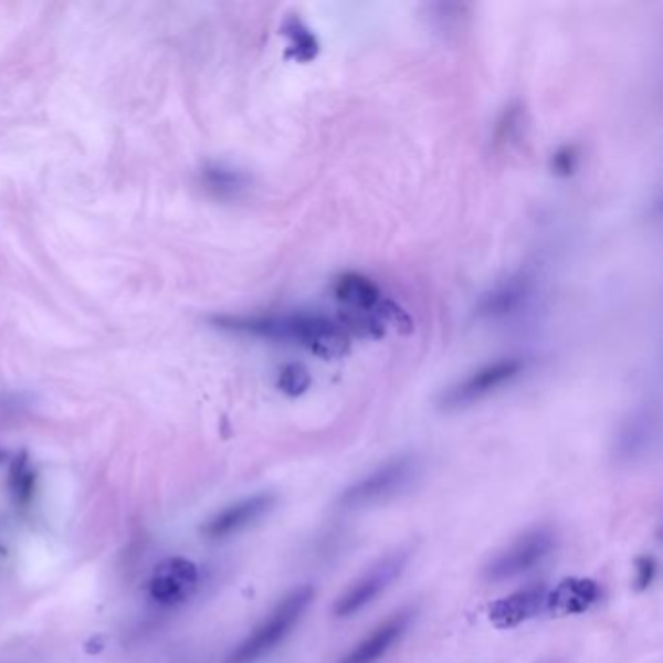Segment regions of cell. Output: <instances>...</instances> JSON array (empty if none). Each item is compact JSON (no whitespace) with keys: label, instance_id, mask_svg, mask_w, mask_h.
Returning <instances> with one entry per match:
<instances>
[{"label":"cell","instance_id":"cell-12","mask_svg":"<svg viewBox=\"0 0 663 663\" xmlns=\"http://www.w3.org/2000/svg\"><path fill=\"white\" fill-rule=\"evenodd\" d=\"M532 294V281L527 275L509 276L508 281L496 284L493 291L478 299L477 316L498 319L518 312Z\"/></svg>","mask_w":663,"mask_h":663},{"label":"cell","instance_id":"cell-8","mask_svg":"<svg viewBox=\"0 0 663 663\" xmlns=\"http://www.w3.org/2000/svg\"><path fill=\"white\" fill-rule=\"evenodd\" d=\"M275 502V494L271 493L253 494L250 498L235 502L209 519L207 526L202 527V534L209 539H227L230 535L240 534L271 512Z\"/></svg>","mask_w":663,"mask_h":663},{"label":"cell","instance_id":"cell-16","mask_svg":"<svg viewBox=\"0 0 663 663\" xmlns=\"http://www.w3.org/2000/svg\"><path fill=\"white\" fill-rule=\"evenodd\" d=\"M524 133V106L514 102L509 104L504 112H502L496 127H494V145L498 146H512L514 143H518V138Z\"/></svg>","mask_w":663,"mask_h":663},{"label":"cell","instance_id":"cell-17","mask_svg":"<svg viewBox=\"0 0 663 663\" xmlns=\"http://www.w3.org/2000/svg\"><path fill=\"white\" fill-rule=\"evenodd\" d=\"M284 33L291 40L292 57H296L298 61H312L316 57L319 43H317L316 35L302 24V20L288 18Z\"/></svg>","mask_w":663,"mask_h":663},{"label":"cell","instance_id":"cell-2","mask_svg":"<svg viewBox=\"0 0 663 663\" xmlns=\"http://www.w3.org/2000/svg\"><path fill=\"white\" fill-rule=\"evenodd\" d=\"M314 596L316 590L312 586H298L288 591L261 624L251 631L250 636L232 650L227 663H257L271 654L296 629L299 619L314 601Z\"/></svg>","mask_w":663,"mask_h":663},{"label":"cell","instance_id":"cell-20","mask_svg":"<svg viewBox=\"0 0 663 663\" xmlns=\"http://www.w3.org/2000/svg\"><path fill=\"white\" fill-rule=\"evenodd\" d=\"M655 570L657 565L652 557H640L636 560V576H634V583H636V590H648V586L654 582Z\"/></svg>","mask_w":663,"mask_h":663},{"label":"cell","instance_id":"cell-9","mask_svg":"<svg viewBox=\"0 0 663 663\" xmlns=\"http://www.w3.org/2000/svg\"><path fill=\"white\" fill-rule=\"evenodd\" d=\"M413 619L411 611H399L378 624L368 636L360 640L339 663H378L399 640L403 639Z\"/></svg>","mask_w":663,"mask_h":663},{"label":"cell","instance_id":"cell-3","mask_svg":"<svg viewBox=\"0 0 663 663\" xmlns=\"http://www.w3.org/2000/svg\"><path fill=\"white\" fill-rule=\"evenodd\" d=\"M419 473L421 467L413 455L391 457L388 462L381 463L378 470H373L366 477L358 478L356 483L345 488L339 496L340 508H368L391 501L413 485Z\"/></svg>","mask_w":663,"mask_h":663},{"label":"cell","instance_id":"cell-5","mask_svg":"<svg viewBox=\"0 0 663 663\" xmlns=\"http://www.w3.org/2000/svg\"><path fill=\"white\" fill-rule=\"evenodd\" d=\"M524 370H526V362L522 358L494 360L491 365L478 368L470 376H465L463 380L445 389L438 399V404L444 411L467 409L471 404L478 403L496 391H501L502 388H506L512 381L518 380Z\"/></svg>","mask_w":663,"mask_h":663},{"label":"cell","instance_id":"cell-11","mask_svg":"<svg viewBox=\"0 0 663 663\" xmlns=\"http://www.w3.org/2000/svg\"><path fill=\"white\" fill-rule=\"evenodd\" d=\"M601 599V588L590 578H567L547 591L545 611L555 617L580 615Z\"/></svg>","mask_w":663,"mask_h":663},{"label":"cell","instance_id":"cell-18","mask_svg":"<svg viewBox=\"0 0 663 663\" xmlns=\"http://www.w3.org/2000/svg\"><path fill=\"white\" fill-rule=\"evenodd\" d=\"M276 386L283 391L284 396H304L308 391L309 386H312V376H309L308 368H304V366H284L281 373H278Z\"/></svg>","mask_w":663,"mask_h":663},{"label":"cell","instance_id":"cell-19","mask_svg":"<svg viewBox=\"0 0 663 663\" xmlns=\"http://www.w3.org/2000/svg\"><path fill=\"white\" fill-rule=\"evenodd\" d=\"M578 160H580L578 148H576V146H565V148H560L558 152L552 155V171H555L557 176H565V178H568V176L575 173Z\"/></svg>","mask_w":663,"mask_h":663},{"label":"cell","instance_id":"cell-21","mask_svg":"<svg viewBox=\"0 0 663 663\" xmlns=\"http://www.w3.org/2000/svg\"><path fill=\"white\" fill-rule=\"evenodd\" d=\"M4 457H7V453L0 452V462H2V460H4Z\"/></svg>","mask_w":663,"mask_h":663},{"label":"cell","instance_id":"cell-6","mask_svg":"<svg viewBox=\"0 0 663 663\" xmlns=\"http://www.w3.org/2000/svg\"><path fill=\"white\" fill-rule=\"evenodd\" d=\"M407 565V552L397 550L386 558H381L378 565H373L366 575L360 576L343 596H340L335 606H333V615L337 619H348L360 613L365 607L370 606L376 598H380L383 591L388 590L391 583L403 572Z\"/></svg>","mask_w":663,"mask_h":663},{"label":"cell","instance_id":"cell-13","mask_svg":"<svg viewBox=\"0 0 663 663\" xmlns=\"http://www.w3.org/2000/svg\"><path fill=\"white\" fill-rule=\"evenodd\" d=\"M654 419L648 411L631 414L617 432L615 455L619 462L632 463L644 457L654 442Z\"/></svg>","mask_w":663,"mask_h":663},{"label":"cell","instance_id":"cell-7","mask_svg":"<svg viewBox=\"0 0 663 663\" xmlns=\"http://www.w3.org/2000/svg\"><path fill=\"white\" fill-rule=\"evenodd\" d=\"M199 586V570L187 558H168L155 568L148 580V593L158 606L176 607L193 598Z\"/></svg>","mask_w":663,"mask_h":663},{"label":"cell","instance_id":"cell-15","mask_svg":"<svg viewBox=\"0 0 663 663\" xmlns=\"http://www.w3.org/2000/svg\"><path fill=\"white\" fill-rule=\"evenodd\" d=\"M9 488L17 506L28 508L32 504L35 494V473L30 467L25 453H20L10 465Z\"/></svg>","mask_w":663,"mask_h":663},{"label":"cell","instance_id":"cell-10","mask_svg":"<svg viewBox=\"0 0 663 663\" xmlns=\"http://www.w3.org/2000/svg\"><path fill=\"white\" fill-rule=\"evenodd\" d=\"M545 599H547V590L539 586L516 591L508 598L494 601L493 606L488 607V619L496 629L502 631L516 629L519 624L541 615L545 611Z\"/></svg>","mask_w":663,"mask_h":663},{"label":"cell","instance_id":"cell-14","mask_svg":"<svg viewBox=\"0 0 663 663\" xmlns=\"http://www.w3.org/2000/svg\"><path fill=\"white\" fill-rule=\"evenodd\" d=\"M333 294L339 302L347 304L348 308H352V312H368L381 298L378 284L360 273L340 275L333 284Z\"/></svg>","mask_w":663,"mask_h":663},{"label":"cell","instance_id":"cell-1","mask_svg":"<svg viewBox=\"0 0 663 663\" xmlns=\"http://www.w3.org/2000/svg\"><path fill=\"white\" fill-rule=\"evenodd\" d=\"M219 325L228 332L245 333L263 339L292 340L327 360L347 355L348 350L345 329L329 317L317 314L222 317Z\"/></svg>","mask_w":663,"mask_h":663},{"label":"cell","instance_id":"cell-4","mask_svg":"<svg viewBox=\"0 0 663 663\" xmlns=\"http://www.w3.org/2000/svg\"><path fill=\"white\" fill-rule=\"evenodd\" d=\"M555 547H557V537L549 527L529 529L486 562V567L483 568V578L486 582L493 583L514 580V578L534 570L535 567H539L545 558L550 557Z\"/></svg>","mask_w":663,"mask_h":663}]
</instances>
